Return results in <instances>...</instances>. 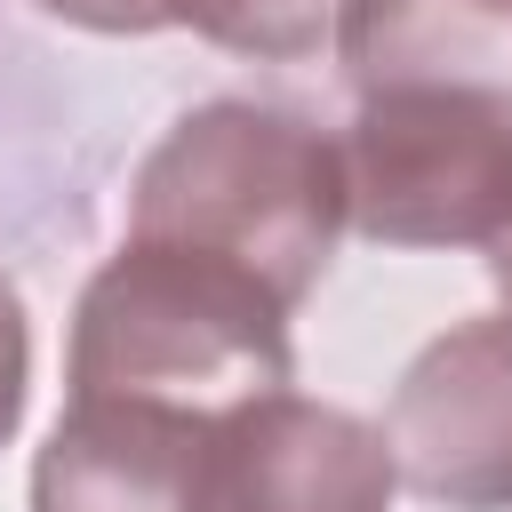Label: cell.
<instances>
[{"label": "cell", "mask_w": 512, "mask_h": 512, "mask_svg": "<svg viewBox=\"0 0 512 512\" xmlns=\"http://www.w3.org/2000/svg\"><path fill=\"white\" fill-rule=\"evenodd\" d=\"M328 40L352 96L440 88L512 112V0H344Z\"/></svg>", "instance_id": "cell-7"}, {"label": "cell", "mask_w": 512, "mask_h": 512, "mask_svg": "<svg viewBox=\"0 0 512 512\" xmlns=\"http://www.w3.org/2000/svg\"><path fill=\"white\" fill-rule=\"evenodd\" d=\"M488 280H496V288H504V304H512V224L488 240Z\"/></svg>", "instance_id": "cell-11"}, {"label": "cell", "mask_w": 512, "mask_h": 512, "mask_svg": "<svg viewBox=\"0 0 512 512\" xmlns=\"http://www.w3.org/2000/svg\"><path fill=\"white\" fill-rule=\"evenodd\" d=\"M384 448L400 488L448 512H512V312L432 336L392 408Z\"/></svg>", "instance_id": "cell-5"}, {"label": "cell", "mask_w": 512, "mask_h": 512, "mask_svg": "<svg viewBox=\"0 0 512 512\" xmlns=\"http://www.w3.org/2000/svg\"><path fill=\"white\" fill-rule=\"evenodd\" d=\"M64 24H88V32H168L176 24V0H32Z\"/></svg>", "instance_id": "cell-10"}, {"label": "cell", "mask_w": 512, "mask_h": 512, "mask_svg": "<svg viewBox=\"0 0 512 512\" xmlns=\"http://www.w3.org/2000/svg\"><path fill=\"white\" fill-rule=\"evenodd\" d=\"M344 0H176V24L240 56H312Z\"/></svg>", "instance_id": "cell-8"}, {"label": "cell", "mask_w": 512, "mask_h": 512, "mask_svg": "<svg viewBox=\"0 0 512 512\" xmlns=\"http://www.w3.org/2000/svg\"><path fill=\"white\" fill-rule=\"evenodd\" d=\"M344 224L352 216L336 136L256 96H216L184 112L128 184V240L232 264L288 312L320 288Z\"/></svg>", "instance_id": "cell-1"}, {"label": "cell", "mask_w": 512, "mask_h": 512, "mask_svg": "<svg viewBox=\"0 0 512 512\" xmlns=\"http://www.w3.org/2000/svg\"><path fill=\"white\" fill-rule=\"evenodd\" d=\"M200 416H216V408L64 400V416L32 464V512H184Z\"/></svg>", "instance_id": "cell-6"}, {"label": "cell", "mask_w": 512, "mask_h": 512, "mask_svg": "<svg viewBox=\"0 0 512 512\" xmlns=\"http://www.w3.org/2000/svg\"><path fill=\"white\" fill-rule=\"evenodd\" d=\"M24 392H32V328H24V296L0 272V448L24 424Z\"/></svg>", "instance_id": "cell-9"}, {"label": "cell", "mask_w": 512, "mask_h": 512, "mask_svg": "<svg viewBox=\"0 0 512 512\" xmlns=\"http://www.w3.org/2000/svg\"><path fill=\"white\" fill-rule=\"evenodd\" d=\"M288 304L232 264L120 240L72 312V400L240 408L296 384Z\"/></svg>", "instance_id": "cell-2"}, {"label": "cell", "mask_w": 512, "mask_h": 512, "mask_svg": "<svg viewBox=\"0 0 512 512\" xmlns=\"http://www.w3.org/2000/svg\"><path fill=\"white\" fill-rule=\"evenodd\" d=\"M400 472L384 424L312 392H256L200 416L184 512H392Z\"/></svg>", "instance_id": "cell-4"}, {"label": "cell", "mask_w": 512, "mask_h": 512, "mask_svg": "<svg viewBox=\"0 0 512 512\" xmlns=\"http://www.w3.org/2000/svg\"><path fill=\"white\" fill-rule=\"evenodd\" d=\"M344 216L376 248H488L512 224V112L376 88L344 128Z\"/></svg>", "instance_id": "cell-3"}]
</instances>
